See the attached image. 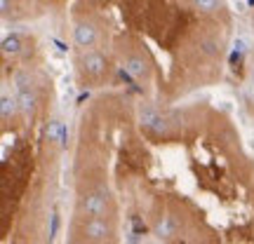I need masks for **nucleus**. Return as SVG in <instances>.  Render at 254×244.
I'll return each mask as SVG.
<instances>
[{"label":"nucleus","instance_id":"0eeeda50","mask_svg":"<svg viewBox=\"0 0 254 244\" xmlns=\"http://www.w3.org/2000/svg\"><path fill=\"white\" fill-rule=\"evenodd\" d=\"M123 66H125V71L129 73L132 78H141V75H144V73H146V61H144V59H141V56H136V54L127 56V59H125V63H123Z\"/></svg>","mask_w":254,"mask_h":244},{"label":"nucleus","instance_id":"9b49d317","mask_svg":"<svg viewBox=\"0 0 254 244\" xmlns=\"http://www.w3.org/2000/svg\"><path fill=\"white\" fill-rule=\"evenodd\" d=\"M250 47H252V43L247 38H236L233 40V54H247Z\"/></svg>","mask_w":254,"mask_h":244},{"label":"nucleus","instance_id":"f257e3e1","mask_svg":"<svg viewBox=\"0 0 254 244\" xmlns=\"http://www.w3.org/2000/svg\"><path fill=\"white\" fill-rule=\"evenodd\" d=\"M139 122H141L146 129L155 132V134H165V132H167V120L155 108H151V106H141V108H139Z\"/></svg>","mask_w":254,"mask_h":244},{"label":"nucleus","instance_id":"1a4fd4ad","mask_svg":"<svg viewBox=\"0 0 254 244\" xmlns=\"http://www.w3.org/2000/svg\"><path fill=\"white\" fill-rule=\"evenodd\" d=\"M0 103H2V106H0V113H2V118H9V115H12V113L19 108V106H17L19 99H17V97H9L7 90H2V99H0Z\"/></svg>","mask_w":254,"mask_h":244},{"label":"nucleus","instance_id":"2eb2a0df","mask_svg":"<svg viewBox=\"0 0 254 244\" xmlns=\"http://www.w3.org/2000/svg\"><path fill=\"white\" fill-rule=\"evenodd\" d=\"M57 233H59V214H52V218H50V240H55Z\"/></svg>","mask_w":254,"mask_h":244},{"label":"nucleus","instance_id":"f3484780","mask_svg":"<svg viewBox=\"0 0 254 244\" xmlns=\"http://www.w3.org/2000/svg\"><path fill=\"white\" fill-rule=\"evenodd\" d=\"M0 7H2V12H7V9H9V0H0Z\"/></svg>","mask_w":254,"mask_h":244},{"label":"nucleus","instance_id":"4468645a","mask_svg":"<svg viewBox=\"0 0 254 244\" xmlns=\"http://www.w3.org/2000/svg\"><path fill=\"white\" fill-rule=\"evenodd\" d=\"M14 85H17V90H28V85H31V78H28L26 73H19L17 78H14Z\"/></svg>","mask_w":254,"mask_h":244},{"label":"nucleus","instance_id":"39448f33","mask_svg":"<svg viewBox=\"0 0 254 244\" xmlns=\"http://www.w3.org/2000/svg\"><path fill=\"white\" fill-rule=\"evenodd\" d=\"M177 218L174 216H163L158 223H155L153 228V235L158 237V240H170V237L177 235Z\"/></svg>","mask_w":254,"mask_h":244},{"label":"nucleus","instance_id":"f03ea898","mask_svg":"<svg viewBox=\"0 0 254 244\" xmlns=\"http://www.w3.org/2000/svg\"><path fill=\"white\" fill-rule=\"evenodd\" d=\"M106 204H109V193L97 190V193H92V195H85V199H82V211H85L87 216H101V214L106 211Z\"/></svg>","mask_w":254,"mask_h":244},{"label":"nucleus","instance_id":"ddd939ff","mask_svg":"<svg viewBox=\"0 0 254 244\" xmlns=\"http://www.w3.org/2000/svg\"><path fill=\"white\" fill-rule=\"evenodd\" d=\"M200 49H202L207 56L217 54V43H214V40H202V43H200Z\"/></svg>","mask_w":254,"mask_h":244},{"label":"nucleus","instance_id":"9d476101","mask_svg":"<svg viewBox=\"0 0 254 244\" xmlns=\"http://www.w3.org/2000/svg\"><path fill=\"white\" fill-rule=\"evenodd\" d=\"M21 52V40L17 36H7L2 40V54H19Z\"/></svg>","mask_w":254,"mask_h":244},{"label":"nucleus","instance_id":"423d86ee","mask_svg":"<svg viewBox=\"0 0 254 244\" xmlns=\"http://www.w3.org/2000/svg\"><path fill=\"white\" fill-rule=\"evenodd\" d=\"M82 66H85V71L90 73V75H101L104 68H106V59L99 52H87V54L82 56Z\"/></svg>","mask_w":254,"mask_h":244},{"label":"nucleus","instance_id":"7ed1b4c3","mask_svg":"<svg viewBox=\"0 0 254 244\" xmlns=\"http://www.w3.org/2000/svg\"><path fill=\"white\" fill-rule=\"evenodd\" d=\"M111 233V228L106 221H101L99 216H94L92 221H87L85 223V235H87V240H94V242H101V240H106Z\"/></svg>","mask_w":254,"mask_h":244},{"label":"nucleus","instance_id":"dca6fc26","mask_svg":"<svg viewBox=\"0 0 254 244\" xmlns=\"http://www.w3.org/2000/svg\"><path fill=\"white\" fill-rule=\"evenodd\" d=\"M231 5H233V9H236L238 14H245L247 12V5L243 2V0H231Z\"/></svg>","mask_w":254,"mask_h":244},{"label":"nucleus","instance_id":"20e7f679","mask_svg":"<svg viewBox=\"0 0 254 244\" xmlns=\"http://www.w3.org/2000/svg\"><path fill=\"white\" fill-rule=\"evenodd\" d=\"M73 38L80 47H92L97 43V28L92 24H78L75 31H73Z\"/></svg>","mask_w":254,"mask_h":244},{"label":"nucleus","instance_id":"6e6552de","mask_svg":"<svg viewBox=\"0 0 254 244\" xmlns=\"http://www.w3.org/2000/svg\"><path fill=\"white\" fill-rule=\"evenodd\" d=\"M17 99H19V110L31 113V110L36 108V94L31 92V87H28V90H19Z\"/></svg>","mask_w":254,"mask_h":244},{"label":"nucleus","instance_id":"f8f14e48","mask_svg":"<svg viewBox=\"0 0 254 244\" xmlns=\"http://www.w3.org/2000/svg\"><path fill=\"white\" fill-rule=\"evenodd\" d=\"M193 5H195L200 12H214L219 5V0H193Z\"/></svg>","mask_w":254,"mask_h":244}]
</instances>
